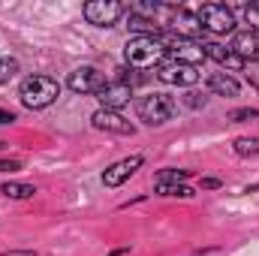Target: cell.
I'll list each match as a JSON object with an SVG mask.
<instances>
[{
	"label": "cell",
	"mask_w": 259,
	"mask_h": 256,
	"mask_svg": "<svg viewBox=\"0 0 259 256\" xmlns=\"http://www.w3.org/2000/svg\"><path fill=\"white\" fill-rule=\"evenodd\" d=\"M124 58L133 69H151L166 61V42L160 36H133L124 46Z\"/></svg>",
	"instance_id": "obj_1"
},
{
	"label": "cell",
	"mask_w": 259,
	"mask_h": 256,
	"mask_svg": "<svg viewBox=\"0 0 259 256\" xmlns=\"http://www.w3.org/2000/svg\"><path fill=\"white\" fill-rule=\"evenodd\" d=\"M58 94H61V84L49 75H27L18 91V97L27 109H46L58 100Z\"/></svg>",
	"instance_id": "obj_2"
},
{
	"label": "cell",
	"mask_w": 259,
	"mask_h": 256,
	"mask_svg": "<svg viewBox=\"0 0 259 256\" xmlns=\"http://www.w3.org/2000/svg\"><path fill=\"white\" fill-rule=\"evenodd\" d=\"M196 18H199L202 30H208L214 36H226V33L235 30V12L229 6H223V3H205L196 12Z\"/></svg>",
	"instance_id": "obj_3"
},
{
	"label": "cell",
	"mask_w": 259,
	"mask_h": 256,
	"mask_svg": "<svg viewBox=\"0 0 259 256\" xmlns=\"http://www.w3.org/2000/svg\"><path fill=\"white\" fill-rule=\"evenodd\" d=\"M136 115L139 121H145L148 127H160L166 124L172 115H175V103L166 97V94H148L136 103Z\"/></svg>",
	"instance_id": "obj_4"
},
{
	"label": "cell",
	"mask_w": 259,
	"mask_h": 256,
	"mask_svg": "<svg viewBox=\"0 0 259 256\" xmlns=\"http://www.w3.org/2000/svg\"><path fill=\"white\" fill-rule=\"evenodd\" d=\"M157 78H160L163 84L190 88V84H196V81H199V72H196V66H190V64H181V61L166 58L163 64L157 66Z\"/></svg>",
	"instance_id": "obj_5"
},
{
	"label": "cell",
	"mask_w": 259,
	"mask_h": 256,
	"mask_svg": "<svg viewBox=\"0 0 259 256\" xmlns=\"http://www.w3.org/2000/svg\"><path fill=\"white\" fill-rule=\"evenodd\" d=\"M121 15H124V3H118V0H91V3H84V18L97 27H112Z\"/></svg>",
	"instance_id": "obj_6"
},
{
	"label": "cell",
	"mask_w": 259,
	"mask_h": 256,
	"mask_svg": "<svg viewBox=\"0 0 259 256\" xmlns=\"http://www.w3.org/2000/svg\"><path fill=\"white\" fill-rule=\"evenodd\" d=\"M166 55H172V61H181V64L199 66L205 61V49L199 39H184V36H172L166 42Z\"/></svg>",
	"instance_id": "obj_7"
},
{
	"label": "cell",
	"mask_w": 259,
	"mask_h": 256,
	"mask_svg": "<svg viewBox=\"0 0 259 256\" xmlns=\"http://www.w3.org/2000/svg\"><path fill=\"white\" fill-rule=\"evenodd\" d=\"M69 91L75 94H100L106 88V75L97 69V66H78L69 72Z\"/></svg>",
	"instance_id": "obj_8"
},
{
	"label": "cell",
	"mask_w": 259,
	"mask_h": 256,
	"mask_svg": "<svg viewBox=\"0 0 259 256\" xmlns=\"http://www.w3.org/2000/svg\"><path fill=\"white\" fill-rule=\"evenodd\" d=\"M130 97H133V88L124 78L121 81H106V88L97 94V100L103 103V109H112V112H118L121 106H127Z\"/></svg>",
	"instance_id": "obj_9"
},
{
	"label": "cell",
	"mask_w": 259,
	"mask_h": 256,
	"mask_svg": "<svg viewBox=\"0 0 259 256\" xmlns=\"http://www.w3.org/2000/svg\"><path fill=\"white\" fill-rule=\"evenodd\" d=\"M91 124L97 130H106V133H121V136H133L136 127L130 124L124 115H118V112H112V109H100V112H94V118H91Z\"/></svg>",
	"instance_id": "obj_10"
},
{
	"label": "cell",
	"mask_w": 259,
	"mask_h": 256,
	"mask_svg": "<svg viewBox=\"0 0 259 256\" xmlns=\"http://www.w3.org/2000/svg\"><path fill=\"white\" fill-rule=\"evenodd\" d=\"M136 169H142V157H139V154H136V157H127V160H118L115 166L106 169L103 184H106V187H121L130 175H136Z\"/></svg>",
	"instance_id": "obj_11"
},
{
	"label": "cell",
	"mask_w": 259,
	"mask_h": 256,
	"mask_svg": "<svg viewBox=\"0 0 259 256\" xmlns=\"http://www.w3.org/2000/svg\"><path fill=\"white\" fill-rule=\"evenodd\" d=\"M244 64L247 61H256L259 64V33L256 30H241V33H235V39H232V46H229Z\"/></svg>",
	"instance_id": "obj_12"
},
{
	"label": "cell",
	"mask_w": 259,
	"mask_h": 256,
	"mask_svg": "<svg viewBox=\"0 0 259 256\" xmlns=\"http://www.w3.org/2000/svg\"><path fill=\"white\" fill-rule=\"evenodd\" d=\"M202 49H205V58L217 61V64L226 66V69H241V66H244V61H241L229 46H220V42H202Z\"/></svg>",
	"instance_id": "obj_13"
},
{
	"label": "cell",
	"mask_w": 259,
	"mask_h": 256,
	"mask_svg": "<svg viewBox=\"0 0 259 256\" xmlns=\"http://www.w3.org/2000/svg\"><path fill=\"white\" fill-rule=\"evenodd\" d=\"M208 91L217 97H238V81L229 72H211L208 75Z\"/></svg>",
	"instance_id": "obj_14"
},
{
	"label": "cell",
	"mask_w": 259,
	"mask_h": 256,
	"mask_svg": "<svg viewBox=\"0 0 259 256\" xmlns=\"http://www.w3.org/2000/svg\"><path fill=\"white\" fill-rule=\"evenodd\" d=\"M0 193L9 196V199H30V196L36 193V187H33V184H18V181H6V184L0 187Z\"/></svg>",
	"instance_id": "obj_15"
},
{
	"label": "cell",
	"mask_w": 259,
	"mask_h": 256,
	"mask_svg": "<svg viewBox=\"0 0 259 256\" xmlns=\"http://www.w3.org/2000/svg\"><path fill=\"white\" fill-rule=\"evenodd\" d=\"M235 154L238 157H250V154H259V136H241V139H235Z\"/></svg>",
	"instance_id": "obj_16"
},
{
	"label": "cell",
	"mask_w": 259,
	"mask_h": 256,
	"mask_svg": "<svg viewBox=\"0 0 259 256\" xmlns=\"http://www.w3.org/2000/svg\"><path fill=\"white\" fill-rule=\"evenodd\" d=\"M187 175H190L187 169H163V172L154 178V184H157V187H163V184H181Z\"/></svg>",
	"instance_id": "obj_17"
},
{
	"label": "cell",
	"mask_w": 259,
	"mask_h": 256,
	"mask_svg": "<svg viewBox=\"0 0 259 256\" xmlns=\"http://www.w3.org/2000/svg\"><path fill=\"white\" fill-rule=\"evenodd\" d=\"M15 72H18V61H12V58H0V84H6L9 78H15Z\"/></svg>",
	"instance_id": "obj_18"
},
{
	"label": "cell",
	"mask_w": 259,
	"mask_h": 256,
	"mask_svg": "<svg viewBox=\"0 0 259 256\" xmlns=\"http://www.w3.org/2000/svg\"><path fill=\"white\" fill-rule=\"evenodd\" d=\"M157 193L160 196H193L187 184H163V187H157Z\"/></svg>",
	"instance_id": "obj_19"
},
{
	"label": "cell",
	"mask_w": 259,
	"mask_h": 256,
	"mask_svg": "<svg viewBox=\"0 0 259 256\" xmlns=\"http://www.w3.org/2000/svg\"><path fill=\"white\" fill-rule=\"evenodd\" d=\"M244 18H247L250 30H256V33H259V0H256V3H247V6H244Z\"/></svg>",
	"instance_id": "obj_20"
},
{
	"label": "cell",
	"mask_w": 259,
	"mask_h": 256,
	"mask_svg": "<svg viewBox=\"0 0 259 256\" xmlns=\"http://www.w3.org/2000/svg\"><path fill=\"white\" fill-rule=\"evenodd\" d=\"M259 118L256 109H235V112H229V121H235V124H244V121H253Z\"/></svg>",
	"instance_id": "obj_21"
},
{
	"label": "cell",
	"mask_w": 259,
	"mask_h": 256,
	"mask_svg": "<svg viewBox=\"0 0 259 256\" xmlns=\"http://www.w3.org/2000/svg\"><path fill=\"white\" fill-rule=\"evenodd\" d=\"M21 169V160H0V172H15Z\"/></svg>",
	"instance_id": "obj_22"
},
{
	"label": "cell",
	"mask_w": 259,
	"mask_h": 256,
	"mask_svg": "<svg viewBox=\"0 0 259 256\" xmlns=\"http://www.w3.org/2000/svg\"><path fill=\"white\" fill-rule=\"evenodd\" d=\"M187 106H193V109L205 106V97H199V94H187Z\"/></svg>",
	"instance_id": "obj_23"
},
{
	"label": "cell",
	"mask_w": 259,
	"mask_h": 256,
	"mask_svg": "<svg viewBox=\"0 0 259 256\" xmlns=\"http://www.w3.org/2000/svg\"><path fill=\"white\" fill-rule=\"evenodd\" d=\"M12 121H15V115H12V112H3V109H0V124H12Z\"/></svg>",
	"instance_id": "obj_24"
},
{
	"label": "cell",
	"mask_w": 259,
	"mask_h": 256,
	"mask_svg": "<svg viewBox=\"0 0 259 256\" xmlns=\"http://www.w3.org/2000/svg\"><path fill=\"white\" fill-rule=\"evenodd\" d=\"M0 256H36L33 250H12V253H0Z\"/></svg>",
	"instance_id": "obj_25"
}]
</instances>
